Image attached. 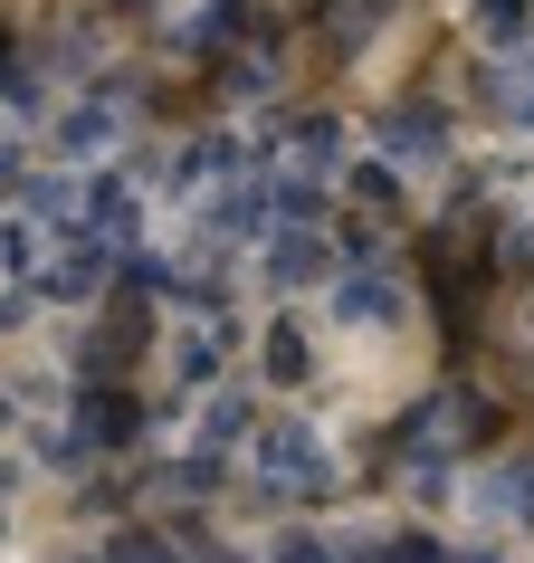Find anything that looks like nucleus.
I'll use <instances>...</instances> for the list:
<instances>
[{
	"label": "nucleus",
	"mask_w": 534,
	"mask_h": 563,
	"mask_svg": "<svg viewBox=\"0 0 534 563\" xmlns=\"http://www.w3.org/2000/svg\"><path fill=\"white\" fill-rule=\"evenodd\" d=\"M477 30H487V38H515V30H525V0H477Z\"/></svg>",
	"instance_id": "obj_2"
},
{
	"label": "nucleus",
	"mask_w": 534,
	"mask_h": 563,
	"mask_svg": "<svg viewBox=\"0 0 534 563\" xmlns=\"http://www.w3.org/2000/svg\"><path fill=\"white\" fill-rule=\"evenodd\" d=\"M77 430H87V440H96V449H115V440H124V430H134V401H115V391H96L87 411H77Z\"/></svg>",
	"instance_id": "obj_1"
},
{
	"label": "nucleus",
	"mask_w": 534,
	"mask_h": 563,
	"mask_svg": "<svg viewBox=\"0 0 534 563\" xmlns=\"http://www.w3.org/2000/svg\"><path fill=\"white\" fill-rule=\"evenodd\" d=\"M391 563H440V544H420V534H411V544H391Z\"/></svg>",
	"instance_id": "obj_4"
},
{
	"label": "nucleus",
	"mask_w": 534,
	"mask_h": 563,
	"mask_svg": "<svg viewBox=\"0 0 534 563\" xmlns=\"http://www.w3.org/2000/svg\"><path fill=\"white\" fill-rule=\"evenodd\" d=\"M277 563H325V554H315V544H287V554H277Z\"/></svg>",
	"instance_id": "obj_5"
},
{
	"label": "nucleus",
	"mask_w": 534,
	"mask_h": 563,
	"mask_svg": "<svg viewBox=\"0 0 534 563\" xmlns=\"http://www.w3.org/2000/svg\"><path fill=\"white\" fill-rule=\"evenodd\" d=\"M115 563H181V554L163 544V534H124V544H115Z\"/></svg>",
	"instance_id": "obj_3"
}]
</instances>
